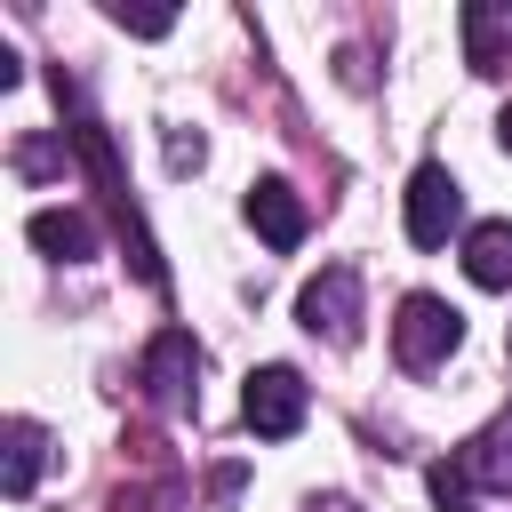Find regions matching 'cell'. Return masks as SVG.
I'll return each instance as SVG.
<instances>
[{
	"mask_svg": "<svg viewBox=\"0 0 512 512\" xmlns=\"http://www.w3.org/2000/svg\"><path fill=\"white\" fill-rule=\"evenodd\" d=\"M456 344H464V312H456L448 296H424V288L400 296V320H392V352H400V368L424 376V368H440Z\"/></svg>",
	"mask_w": 512,
	"mask_h": 512,
	"instance_id": "cell-1",
	"label": "cell"
},
{
	"mask_svg": "<svg viewBox=\"0 0 512 512\" xmlns=\"http://www.w3.org/2000/svg\"><path fill=\"white\" fill-rule=\"evenodd\" d=\"M304 408H312V392H304V376L296 368H256L248 376V392H240V416H248V432L256 440H288L296 424H304Z\"/></svg>",
	"mask_w": 512,
	"mask_h": 512,
	"instance_id": "cell-2",
	"label": "cell"
},
{
	"mask_svg": "<svg viewBox=\"0 0 512 512\" xmlns=\"http://www.w3.org/2000/svg\"><path fill=\"white\" fill-rule=\"evenodd\" d=\"M296 320H304L312 336H328V344H352V336H360V272H352V264H328L320 280H304Z\"/></svg>",
	"mask_w": 512,
	"mask_h": 512,
	"instance_id": "cell-3",
	"label": "cell"
},
{
	"mask_svg": "<svg viewBox=\"0 0 512 512\" xmlns=\"http://www.w3.org/2000/svg\"><path fill=\"white\" fill-rule=\"evenodd\" d=\"M456 224H464V192H456V176H448L440 160H424V168L408 176V240H416V248H440Z\"/></svg>",
	"mask_w": 512,
	"mask_h": 512,
	"instance_id": "cell-4",
	"label": "cell"
},
{
	"mask_svg": "<svg viewBox=\"0 0 512 512\" xmlns=\"http://www.w3.org/2000/svg\"><path fill=\"white\" fill-rule=\"evenodd\" d=\"M192 376H200V344H192L184 328H160V336H152V352H144V392H152L160 408H184Z\"/></svg>",
	"mask_w": 512,
	"mask_h": 512,
	"instance_id": "cell-5",
	"label": "cell"
},
{
	"mask_svg": "<svg viewBox=\"0 0 512 512\" xmlns=\"http://www.w3.org/2000/svg\"><path fill=\"white\" fill-rule=\"evenodd\" d=\"M248 224L264 232V248H296V240L312 232V216H304V200H296V184H280V176H264V184H248Z\"/></svg>",
	"mask_w": 512,
	"mask_h": 512,
	"instance_id": "cell-6",
	"label": "cell"
},
{
	"mask_svg": "<svg viewBox=\"0 0 512 512\" xmlns=\"http://www.w3.org/2000/svg\"><path fill=\"white\" fill-rule=\"evenodd\" d=\"M464 64L472 72H504L512 64V8H496V0H464Z\"/></svg>",
	"mask_w": 512,
	"mask_h": 512,
	"instance_id": "cell-7",
	"label": "cell"
},
{
	"mask_svg": "<svg viewBox=\"0 0 512 512\" xmlns=\"http://www.w3.org/2000/svg\"><path fill=\"white\" fill-rule=\"evenodd\" d=\"M456 472H464V488H512V408L496 416V424H480L472 440H464V456H456Z\"/></svg>",
	"mask_w": 512,
	"mask_h": 512,
	"instance_id": "cell-8",
	"label": "cell"
},
{
	"mask_svg": "<svg viewBox=\"0 0 512 512\" xmlns=\"http://www.w3.org/2000/svg\"><path fill=\"white\" fill-rule=\"evenodd\" d=\"M464 280L472 288H512V216H488L464 232Z\"/></svg>",
	"mask_w": 512,
	"mask_h": 512,
	"instance_id": "cell-9",
	"label": "cell"
},
{
	"mask_svg": "<svg viewBox=\"0 0 512 512\" xmlns=\"http://www.w3.org/2000/svg\"><path fill=\"white\" fill-rule=\"evenodd\" d=\"M24 232H32V248H40V256H56V264H80V256H96V224H88L80 208H40Z\"/></svg>",
	"mask_w": 512,
	"mask_h": 512,
	"instance_id": "cell-10",
	"label": "cell"
},
{
	"mask_svg": "<svg viewBox=\"0 0 512 512\" xmlns=\"http://www.w3.org/2000/svg\"><path fill=\"white\" fill-rule=\"evenodd\" d=\"M0 440H8V448H0V488H8V496H32V480H40V456H48V432L16 416Z\"/></svg>",
	"mask_w": 512,
	"mask_h": 512,
	"instance_id": "cell-11",
	"label": "cell"
},
{
	"mask_svg": "<svg viewBox=\"0 0 512 512\" xmlns=\"http://www.w3.org/2000/svg\"><path fill=\"white\" fill-rule=\"evenodd\" d=\"M432 504H440V512H472V496H464V472H456V464H432Z\"/></svg>",
	"mask_w": 512,
	"mask_h": 512,
	"instance_id": "cell-12",
	"label": "cell"
},
{
	"mask_svg": "<svg viewBox=\"0 0 512 512\" xmlns=\"http://www.w3.org/2000/svg\"><path fill=\"white\" fill-rule=\"evenodd\" d=\"M200 160H208V144H200V136H168V168H176V176H184V168H200Z\"/></svg>",
	"mask_w": 512,
	"mask_h": 512,
	"instance_id": "cell-13",
	"label": "cell"
},
{
	"mask_svg": "<svg viewBox=\"0 0 512 512\" xmlns=\"http://www.w3.org/2000/svg\"><path fill=\"white\" fill-rule=\"evenodd\" d=\"M496 136H504V152H512V104H504V112H496Z\"/></svg>",
	"mask_w": 512,
	"mask_h": 512,
	"instance_id": "cell-14",
	"label": "cell"
},
{
	"mask_svg": "<svg viewBox=\"0 0 512 512\" xmlns=\"http://www.w3.org/2000/svg\"><path fill=\"white\" fill-rule=\"evenodd\" d=\"M312 512H352V504H344V496H320V504H312Z\"/></svg>",
	"mask_w": 512,
	"mask_h": 512,
	"instance_id": "cell-15",
	"label": "cell"
}]
</instances>
